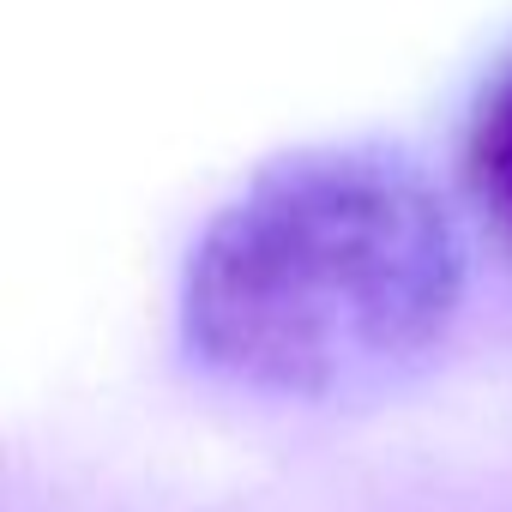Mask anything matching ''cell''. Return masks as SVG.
<instances>
[{
    "instance_id": "6da1fadb",
    "label": "cell",
    "mask_w": 512,
    "mask_h": 512,
    "mask_svg": "<svg viewBox=\"0 0 512 512\" xmlns=\"http://www.w3.org/2000/svg\"><path fill=\"white\" fill-rule=\"evenodd\" d=\"M464 302L440 187L398 145L266 163L199 235L181 338L199 368L272 398H356L416 374Z\"/></svg>"
},
{
    "instance_id": "7a4b0ae2",
    "label": "cell",
    "mask_w": 512,
    "mask_h": 512,
    "mask_svg": "<svg viewBox=\"0 0 512 512\" xmlns=\"http://www.w3.org/2000/svg\"><path fill=\"white\" fill-rule=\"evenodd\" d=\"M464 169H470V187H476L482 211L512 241V61L494 73V85L476 103L470 145H464Z\"/></svg>"
}]
</instances>
